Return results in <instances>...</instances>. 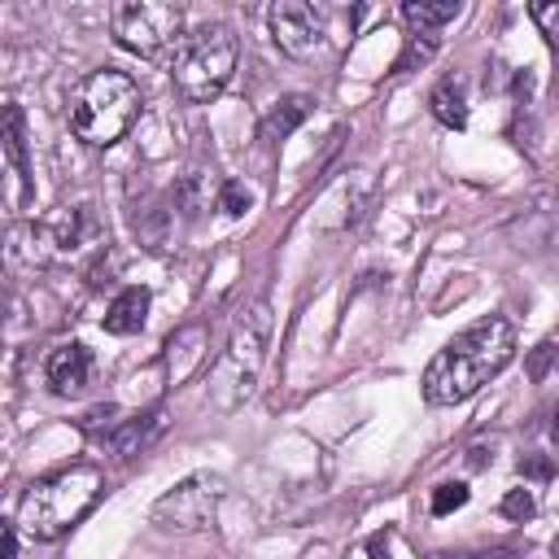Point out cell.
Instances as JSON below:
<instances>
[{"mask_svg": "<svg viewBox=\"0 0 559 559\" xmlns=\"http://www.w3.org/2000/svg\"><path fill=\"white\" fill-rule=\"evenodd\" d=\"M44 371H48V384L57 393H79L87 384V376H92V354H87V345L66 341V345H57L48 354V367Z\"/></svg>", "mask_w": 559, "mask_h": 559, "instance_id": "obj_9", "label": "cell"}, {"mask_svg": "<svg viewBox=\"0 0 559 559\" xmlns=\"http://www.w3.org/2000/svg\"><path fill=\"white\" fill-rule=\"evenodd\" d=\"M437 44H441V35H428V31H411L406 35V48H402V57H397V74H406V70H415V66H424L432 52H437Z\"/></svg>", "mask_w": 559, "mask_h": 559, "instance_id": "obj_16", "label": "cell"}, {"mask_svg": "<svg viewBox=\"0 0 559 559\" xmlns=\"http://www.w3.org/2000/svg\"><path fill=\"white\" fill-rule=\"evenodd\" d=\"M515 354V328L502 314H485L467 332H459L424 371V397L432 406H454L480 393Z\"/></svg>", "mask_w": 559, "mask_h": 559, "instance_id": "obj_1", "label": "cell"}, {"mask_svg": "<svg viewBox=\"0 0 559 559\" xmlns=\"http://www.w3.org/2000/svg\"><path fill=\"white\" fill-rule=\"evenodd\" d=\"M428 109H432V118H437L441 127L463 131V127H467V74H459V70L445 74V79L432 87Z\"/></svg>", "mask_w": 559, "mask_h": 559, "instance_id": "obj_11", "label": "cell"}, {"mask_svg": "<svg viewBox=\"0 0 559 559\" xmlns=\"http://www.w3.org/2000/svg\"><path fill=\"white\" fill-rule=\"evenodd\" d=\"M467 467H485V445H472L467 450Z\"/></svg>", "mask_w": 559, "mask_h": 559, "instance_id": "obj_25", "label": "cell"}, {"mask_svg": "<svg viewBox=\"0 0 559 559\" xmlns=\"http://www.w3.org/2000/svg\"><path fill=\"white\" fill-rule=\"evenodd\" d=\"M218 502H223V480L201 472V476H188L183 485H175L170 493H162V498L153 502V524L179 528V533L205 528L210 515L218 511Z\"/></svg>", "mask_w": 559, "mask_h": 559, "instance_id": "obj_7", "label": "cell"}, {"mask_svg": "<svg viewBox=\"0 0 559 559\" xmlns=\"http://www.w3.org/2000/svg\"><path fill=\"white\" fill-rule=\"evenodd\" d=\"M162 428H166V411H162V406H153V411H144V415L127 419L122 428H114L105 441H109V450H114L118 459H127V454H140V450H144Z\"/></svg>", "mask_w": 559, "mask_h": 559, "instance_id": "obj_14", "label": "cell"}, {"mask_svg": "<svg viewBox=\"0 0 559 559\" xmlns=\"http://www.w3.org/2000/svg\"><path fill=\"white\" fill-rule=\"evenodd\" d=\"M266 341H271V306L266 301H253L236 319V328L227 336V349L214 362L210 389H214V402L218 406H240L253 393L258 371L266 362Z\"/></svg>", "mask_w": 559, "mask_h": 559, "instance_id": "obj_5", "label": "cell"}, {"mask_svg": "<svg viewBox=\"0 0 559 559\" xmlns=\"http://www.w3.org/2000/svg\"><path fill=\"white\" fill-rule=\"evenodd\" d=\"M109 26H114L118 48L157 57L183 39V9L170 0H122V4H114Z\"/></svg>", "mask_w": 559, "mask_h": 559, "instance_id": "obj_6", "label": "cell"}, {"mask_svg": "<svg viewBox=\"0 0 559 559\" xmlns=\"http://www.w3.org/2000/svg\"><path fill=\"white\" fill-rule=\"evenodd\" d=\"M310 109H314V100L310 96H284V100H275L271 109H266V118H262V127H258V140H266V144H284L306 118H310Z\"/></svg>", "mask_w": 559, "mask_h": 559, "instance_id": "obj_12", "label": "cell"}, {"mask_svg": "<svg viewBox=\"0 0 559 559\" xmlns=\"http://www.w3.org/2000/svg\"><path fill=\"white\" fill-rule=\"evenodd\" d=\"M555 354H559V349H555V345H550V341H546V345H537V349H533V358H528V380H542V376H546V367H550V358H555Z\"/></svg>", "mask_w": 559, "mask_h": 559, "instance_id": "obj_23", "label": "cell"}, {"mask_svg": "<svg viewBox=\"0 0 559 559\" xmlns=\"http://www.w3.org/2000/svg\"><path fill=\"white\" fill-rule=\"evenodd\" d=\"M0 555L4 559H17V524H4L0 528Z\"/></svg>", "mask_w": 559, "mask_h": 559, "instance_id": "obj_24", "label": "cell"}, {"mask_svg": "<svg viewBox=\"0 0 559 559\" xmlns=\"http://www.w3.org/2000/svg\"><path fill=\"white\" fill-rule=\"evenodd\" d=\"M266 22H271V39L288 57H310L323 44V9H314L306 0H275Z\"/></svg>", "mask_w": 559, "mask_h": 559, "instance_id": "obj_8", "label": "cell"}, {"mask_svg": "<svg viewBox=\"0 0 559 559\" xmlns=\"http://www.w3.org/2000/svg\"><path fill=\"white\" fill-rule=\"evenodd\" d=\"M550 437H555V445H559V411H555V424H550Z\"/></svg>", "mask_w": 559, "mask_h": 559, "instance_id": "obj_27", "label": "cell"}, {"mask_svg": "<svg viewBox=\"0 0 559 559\" xmlns=\"http://www.w3.org/2000/svg\"><path fill=\"white\" fill-rule=\"evenodd\" d=\"M463 502H467V485H463V480H445V485L432 489V515H450V511H459Z\"/></svg>", "mask_w": 559, "mask_h": 559, "instance_id": "obj_17", "label": "cell"}, {"mask_svg": "<svg viewBox=\"0 0 559 559\" xmlns=\"http://www.w3.org/2000/svg\"><path fill=\"white\" fill-rule=\"evenodd\" d=\"M218 210H223V214H231V218H240V214L249 210V192H245L240 183H223V197H218Z\"/></svg>", "mask_w": 559, "mask_h": 559, "instance_id": "obj_21", "label": "cell"}, {"mask_svg": "<svg viewBox=\"0 0 559 559\" xmlns=\"http://www.w3.org/2000/svg\"><path fill=\"white\" fill-rule=\"evenodd\" d=\"M100 489H105L100 467H92V463H70V467H61V472H52V476H44V480H35V485L26 489V498H22V507H17V524H22L31 537L52 542V537H61L66 528H74V524L96 507Z\"/></svg>", "mask_w": 559, "mask_h": 559, "instance_id": "obj_2", "label": "cell"}, {"mask_svg": "<svg viewBox=\"0 0 559 559\" xmlns=\"http://www.w3.org/2000/svg\"><path fill=\"white\" fill-rule=\"evenodd\" d=\"M371 559H389V542L384 537H371Z\"/></svg>", "mask_w": 559, "mask_h": 559, "instance_id": "obj_26", "label": "cell"}, {"mask_svg": "<svg viewBox=\"0 0 559 559\" xmlns=\"http://www.w3.org/2000/svg\"><path fill=\"white\" fill-rule=\"evenodd\" d=\"M4 157L17 175V201L35 197V179H31V162H26V135H22V109L4 105Z\"/></svg>", "mask_w": 559, "mask_h": 559, "instance_id": "obj_13", "label": "cell"}, {"mask_svg": "<svg viewBox=\"0 0 559 559\" xmlns=\"http://www.w3.org/2000/svg\"><path fill=\"white\" fill-rule=\"evenodd\" d=\"M166 70H170V83L175 92L188 100V105H205L214 100L231 70H236V35L231 26L223 22H201L192 31H183V39L170 48L166 57Z\"/></svg>", "mask_w": 559, "mask_h": 559, "instance_id": "obj_4", "label": "cell"}, {"mask_svg": "<svg viewBox=\"0 0 559 559\" xmlns=\"http://www.w3.org/2000/svg\"><path fill=\"white\" fill-rule=\"evenodd\" d=\"M459 0H406L402 4V17L411 22V31H428V35H437L445 22H454L459 17Z\"/></svg>", "mask_w": 559, "mask_h": 559, "instance_id": "obj_15", "label": "cell"}, {"mask_svg": "<svg viewBox=\"0 0 559 559\" xmlns=\"http://www.w3.org/2000/svg\"><path fill=\"white\" fill-rule=\"evenodd\" d=\"M148 306H153L148 288H140V284L122 288V293L109 301V310H105V332H114V336H131V332H140V328L148 323Z\"/></svg>", "mask_w": 559, "mask_h": 559, "instance_id": "obj_10", "label": "cell"}, {"mask_svg": "<svg viewBox=\"0 0 559 559\" xmlns=\"http://www.w3.org/2000/svg\"><path fill=\"white\" fill-rule=\"evenodd\" d=\"M140 114V87L122 70H92L70 92V131L83 144H114L131 131Z\"/></svg>", "mask_w": 559, "mask_h": 559, "instance_id": "obj_3", "label": "cell"}, {"mask_svg": "<svg viewBox=\"0 0 559 559\" xmlns=\"http://www.w3.org/2000/svg\"><path fill=\"white\" fill-rule=\"evenodd\" d=\"M520 476H528V480H550V476H555V463H550L546 454H524V459H520Z\"/></svg>", "mask_w": 559, "mask_h": 559, "instance_id": "obj_22", "label": "cell"}, {"mask_svg": "<svg viewBox=\"0 0 559 559\" xmlns=\"http://www.w3.org/2000/svg\"><path fill=\"white\" fill-rule=\"evenodd\" d=\"M428 559H520L511 546H485V550H432Z\"/></svg>", "mask_w": 559, "mask_h": 559, "instance_id": "obj_19", "label": "cell"}, {"mask_svg": "<svg viewBox=\"0 0 559 559\" xmlns=\"http://www.w3.org/2000/svg\"><path fill=\"white\" fill-rule=\"evenodd\" d=\"M550 555H555V559H559V537H555V546H550Z\"/></svg>", "mask_w": 559, "mask_h": 559, "instance_id": "obj_28", "label": "cell"}, {"mask_svg": "<svg viewBox=\"0 0 559 559\" xmlns=\"http://www.w3.org/2000/svg\"><path fill=\"white\" fill-rule=\"evenodd\" d=\"M528 17L542 26L546 44L559 48V4H555V0H537V4H528Z\"/></svg>", "mask_w": 559, "mask_h": 559, "instance_id": "obj_18", "label": "cell"}, {"mask_svg": "<svg viewBox=\"0 0 559 559\" xmlns=\"http://www.w3.org/2000/svg\"><path fill=\"white\" fill-rule=\"evenodd\" d=\"M533 511H537V502H533L528 489H511V493L502 498V515H507V520H533Z\"/></svg>", "mask_w": 559, "mask_h": 559, "instance_id": "obj_20", "label": "cell"}]
</instances>
